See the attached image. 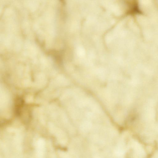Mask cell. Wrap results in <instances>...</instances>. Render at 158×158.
<instances>
[{"instance_id":"1","label":"cell","mask_w":158,"mask_h":158,"mask_svg":"<svg viewBox=\"0 0 158 158\" xmlns=\"http://www.w3.org/2000/svg\"><path fill=\"white\" fill-rule=\"evenodd\" d=\"M23 104V101L22 98L17 99L15 103V113L17 116H19L21 113V109Z\"/></svg>"}]
</instances>
